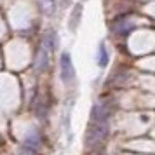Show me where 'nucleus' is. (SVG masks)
<instances>
[{
	"label": "nucleus",
	"mask_w": 155,
	"mask_h": 155,
	"mask_svg": "<svg viewBox=\"0 0 155 155\" xmlns=\"http://www.w3.org/2000/svg\"><path fill=\"white\" fill-rule=\"evenodd\" d=\"M40 145H42V134L38 133L37 129H33V131H30L26 136H25V147L31 148V150H38L40 148Z\"/></svg>",
	"instance_id": "5"
},
{
	"label": "nucleus",
	"mask_w": 155,
	"mask_h": 155,
	"mask_svg": "<svg viewBox=\"0 0 155 155\" xmlns=\"http://www.w3.org/2000/svg\"><path fill=\"white\" fill-rule=\"evenodd\" d=\"M131 30H133V23H131V19H129L127 16L117 18V19L113 21V25H112V31L119 33V35H126V33H129Z\"/></svg>",
	"instance_id": "4"
},
{
	"label": "nucleus",
	"mask_w": 155,
	"mask_h": 155,
	"mask_svg": "<svg viewBox=\"0 0 155 155\" xmlns=\"http://www.w3.org/2000/svg\"><path fill=\"white\" fill-rule=\"evenodd\" d=\"M108 136V122H91V126L85 133V145L89 148L98 147Z\"/></svg>",
	"instance_id": "1"
},
{
	"label": "nucleus",
	"mask_w": 155,
	"mask_h": 155,
	"mask_svg": "<svg viewBox=\"0 0 155 155\" xmlns=\"http://www.w3.org/2000/svg\"><path fill=\"white\" fill-rule=\"evenodd\" d=\"M16 155H37V152L31 150V148H28V147H23V148H19V150L16 152Z\"/></svg>",
	"instance_id": "9"
},
{
	"label": "nucleus",
	"mask_w": 155,
	"mask_h": 155,
	"mask_svg": "<svg viewBox=\"0 0 155 155\" xmlns=\"http://www.w3.org/2000/svg\"><path fill=\"white\" fill-rule=\"evenodd\" d=\"M113 105L112 99H103V101H98L96 105L92 106L91 112V122H108V119L112 117L113 113Z\"/></svg>",
	"instance_id": "2"
},
{
	"label": "nucleus",
	"mask_w": 155,
	"mask_h": 155,
	"mask_svg": "<svg viewBox=\"0 0 155 155\" xmlns=\"http://www.w3.org/2000/svg\"><path fill=\"white\" fill-rule=\"evenodd\" d=\"M80 12H82V5L77 4V5H75V11H73V21H70V30L77 28L78 21H80Z\"/></svg>",
	"instance_id": "8"
},
{
	"label": "nucleus",
	"mask_w": 155,
	"mask_h": 155,
	"mask_svg": "<svg viewBox=\"0 0 155 155\" xmlns=\"http://www.w3.org/2000/svg\"><path fill=\"white\" fill-rule=\"evenodd\" d=\"M59 66H61V78H63V82H70L71 78L75 77V70H73V63H71V58L68 52L61 54Z\"/></svg>",
	"instance_id": "3"
},
{
	"label": "nucleus",
	"mask_w": 155,
	"mask_h": 155,
	"mask_svg": "<svg viewBox=\"0 0 155 155\" xmlns=\"http://www.w3.org/2000/svg\"><path fill=\"white\" fill-rule=\"evenodd\" d=\"M98 64L101 68H105L108 64V52H106V47L103 42L99 44V47H98Z\"/></svg>",
	"instance_id": "6"
},
{
	"label": "nucleus",
	"mask_w": 155,
	"mask_h": 155,
	"mask_svg": "<svg viewBox=\"0 0 155 155\" xmlns=\"http://www.w3.org/2000/svg\"><path fill=\"white\" fill-rule=\"evenodd\" d=\"M38 5L45 14H52L54 12V0H38Z\"/></svg>",
	"instance_id": "7"
}]
</instances>
